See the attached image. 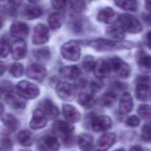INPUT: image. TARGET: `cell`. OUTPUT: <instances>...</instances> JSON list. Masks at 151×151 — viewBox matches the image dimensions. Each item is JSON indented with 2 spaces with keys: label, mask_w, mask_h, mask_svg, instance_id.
<instances>
[{
  "label": "cell",
  "mask_w": 151,
  "mask_h": 151,
  "mask_svg": "<svg viewBox=\"0 0 151 151\" xmlns=\"http://www.w3.org/2000/svg\"><path fill=\"white\" fill-rule=\"evenodd\" d=\"M130 151H143V149L140 146H134L130 148Z\"/></svg>",
  "instance_id": "cell-48"
},
{
  "label": "cell",
  "mask_w": 151,
  "mask_h": 151,
  "mask_svg": "<svg viewBox=\"0 0 151 151\" xmlns=\"http://www.w3.org/2000/svg\"><path fill=\"white\" fill-rule=\"evenodd\" d=\"M40 110L44 112L45 115L47 116V118L53 119V118H56L59 115L58 108L50 99H46V101H42V105H40Z\"/></svg>",
  "instance_id": "cell-19"
},
{
  "label": "cell",
  "mask_w": 151,
  "mask_h": 151,
  "mask_svg": "<svg viewBox=\"0 0 151 151\" xmlns=\"http://www.w3.org/2000/svg\"><path fill=\"white\" fill-rule=\"evenodd\" d=\"M29 33V27L23 22H15L11 26V34L18 40L26 37Z\"/></svg>",
  "instance_id": "cell-17"
},
{
  "label": "cell",
  "mask_w": 151,
  "mask_h": 151,
  "mask_svg": "<svg viewBox=\"0 0 151 151\" xmlns=\"http://www.w3.org/2000/svg\"><path fill=\"white\" fill-rule=\"evenodd\" d=\"M94 65H95V61L91 56H87L86 58H85V60L83 61V66H84V68L86 69L87 71L93 70Z\"/></svg>",
  "instance_id": "cell-40"
},
{
  "label": "cell",
  "mask_w": 151,
  "mask_h": 151,
  "mask_svg": "<svg viewBox=\"0 0 151 151\" xmlns=\"http://www.w3.org/2000/svg\"><path fill=\"white\" fill-rule=\"evenodd\" d=\"M90 46L92 47L94 50L99 51V52H106V51H111L114 49L120 48L119 42H112L109 40H103V38H99L93 42H90Z\"/></svg>",
  "instance_id": "cell-9"
},
{
  "label": "cell",
  "mask_w": 151,
  "mask_h": 151,
  "mask_svg": "<svg viewBox=\"0 0 151 151\" xmlns=\"http://www.w3.org/2000/svg\"><path fill=\"white\" fill-rule=\"evenodd\" d=\"M136 96L139 101H148L151 96V88L147 83H139L136 88Z\"/></svg>",
  "instance_id": "cell-21"
},
{
  "label": "cell",
  "mask_w": 151,
  "mask_h": 151,
  "mask_svg": "<svg viewBox=\"0 0 151 151\" xmlns=\"http://www.w3.org/2000/svg\"><path fill=\"white\" fill-rule=\"evenodd\" d=\"M93 71H94L95 76L99 79H105L107 77H109L112 71L110 61H106V60L96 61L94 65V68H93Z\"/></svg>",
  "instance_id": "cell-13"
},
{
  "label": "cell",
  "mask_w": 151,
  "mask_h": 151,
  "mask_svg": "<svg viewBox=\"0 0 151 151\" xmlns=\"http://www.w3.org/2000/svg\"><path fill=\"white\" fill-rule=\"evenodd\" d=\"M3 111H4V108H3V105L0 103V115H2Z\"/></svg>",
  "instance_id": "cell-49"
},
{
  "label": "cell",
  "mask_w": 151,
  "mask_h": 151,
  "mask_svg": "<svg viewBox=\"0 0 151 151\" xmlns=\"http://www.w3.org/2000/svg\"><path fill=\"white\" fill-rule=\"evenodd\" d=\"M2 24H3V22H2V20H1V18H0V29L2 27Z\"/></svg>",
  "instance_id": "cell-51"
},
{
  "label": "cell",
  "mask_w": 151,
  "mask_h": 151,
  "mask_svg": "<svg viewBox=\"0 0 151 151\" xmlns=\"http://www.w3.org/2000/svg\"><path fill=\"white\" fill-rule=\"evenodd\" d=\"M16 89L20 96L27 99H35L40 94V88L35 84L28 82V81H21L16 85Z\"/></svg>",
  "instance_id": "cell-2"
},
{
  "label": "cell",
  "mask_w": 151,
  "mask_h": 151,
  "mask_svg": "<svg viewBox=\"0 0 151 151\" xmlns=\"http://www.w3.org/2000/svg\"><path fill=\"white\" fill-rule=\"evenodd\" d=\"M71 9L77 13H82L86 9V3L85 0H71L70 1Z\"/></svg>",
  "instance_id": "cell-36"
},
{
  "label": "cell",
  "mask_w": 151,
  "mask_h": 151,
  "mask_svg": "<svg viewBox=\"0 0 151 151\" xmlns=\"http://www.w3.org/2000/svg\"><path fill=\"white\" fill-rule=\"evenodd\" d=\"M56 91L58 96L64 101H71L76 96V87L68 83H59L56 87Z\"/></svg>",
  "instance_id": "cell-6"
},
{
  "label": "cell",
  "mask_w": 151,
  "mask_h": 151,
  "mask_svg": "<svg viewBox=\"0 0 151 151\" xmlns=\"http://www.w3.org/2000/svg\"><path fill=\"white\" fill-rule=\"evenodd\" d=\"M2 123L5 125V127H7L11 130H16L19 126V120L12 114H5L1 118Z\"/></svg>",
  "instance_id": "cell-28"
},
{
  "label": "cell",
  "mask_w": 151,
  "mask_h": 151,
  "mask_svg": "<svg viewBox=\"0 0 151 151\" xmlns=\"http://www.w3.org/2000/svg\"><path fill=\"white\" fill-rule=\"evenodd\" d=\"M145 6L147 11L151 13V0H145Z\"/></svg>",
  "instance_id": "cell-47"
},
{
  "label": "cell",
  "mask_w": 151,
  "mask_h": 151,
  "mask_svg": "<svg viewBox=\"0 0 151 151\" xmlns=\"http://www.w3.org/2000/svg\"><path fill=\"white\" fill-rule=\"evenodd\" d=\"M11 52L9 46L7 42H0V58H5Z\"/></svg>",
  "instance_id": "cell-42"
},
{
  "label": "cell",
  "mask_w": 151,
  "mask_h": 151,
  "mask_svg": "<svg viewBox=\"0 0 151 151\" xmlns=\"http://www.w3.org/2000/svg\"><path fill=\"white\" fill-rule=\"evenodd\" d=\"M17 140L22 146L24 147H29L33 143V138H32V134L29 130H21L18 134Z\"/></svg>",
  "instance_id": "cell-27"
},
{
  "label": "cell",
  "mask_w": 151,
  "mask_h": 151,
  "mask_svg": "<svg viewBox=\"0 0 151 151\" xmlns=\"http://www.w3.org/2000/svg\"><path fill=\"white\" fill-rule=\"evenodd\" d=\"M11 53L13 58L16 59V60L23 59L25 57L26 53H27L26 42L23 40H17L16 42H14V44L12 45L11 48Z\"/></svg>",
  "instance_id": "cell-15"
},
{
  "label": "cell",
  "mask_w": 151,
  "mask_h": 151,
  "mask_svg": "<svg viewBox=\"0 0 151 151\" xmlns=\"http://www.w3.org/2000/svg\"><path fill=\"white\" fill-rule=\"evenodd\" d=\"M22 15H23V17L25 18V19L33 20V19H36V18L40 17V16L42 15V11L37 6L29 5V6H26L25 9H24Z\"/></svg>",
  "instance_id": "cell-25"
},
{
  "label": "cell",
  "mask_w": 151,
  "mask_h": 151,
  "mask_svg": "<svg viewBox=\"0 0 151 151\" xmlns=\"http://www.w3.org/2000/svg\"><path fill=\"white\" fill-rule=\"evenodd\" d=\"M117 19L118 15L111 7H106V9H101L99 12V14H97V20L99 22H103V23L111 24L114 23L115 21H117Z\"/></svg>",
  "instance_id": "cell-16"
},
{
  "label": "cell",
  "mask_w": 151,
  "mask_h": 151,
  "mask_svg": "<svg viewBox=\"0 0 151 151\" xmlns=\"http://www.w3.org/2000/svg\"><path fill=\"white\" fill-rule=\"evenodd\" d=\"M5 101L9 107L14 108V109H24L26 106L24 101H22L18 95L14 94L12 92L7 93V95L5 96Z\"/></svg>",
  "instance_id": "cell-24"
},
{
  "label": "cell",
  "mask_w": 151,
  "mask_h": 151,
  "mask_svg": "<svg viewBox=\"0 0 151 151\" xmlns=\"http://www.w3.org/2000/svg\"><path fill=\"white\" fill-rule=\"evenodd\" d=\"M55 128H56V132H57V134H58V136L60 137V139L64 143L71 140L73 127L71 125H69L68 123L63 122V121H58L55 124Z\"/></svg>",
  "instance_id": "cell-10"
},
{
  "label": "cell",
  "mask_w": 151,
  "mask_h": 151,
  "mask_svg": "<svg viewBox=\"0 0 151 151\" xmlns=\"http://www.w3.org/2000/svg\"><path fill=\"white\" fill-rule=\"evenodd\" d=\"M61 55L66 60L69 61H77L81 56V48L80 45L77 42H65L61 47Z\"/></svg>",
  "instance_id": "cell-3"
},
{
  "label": "cell",
  "mask_w": 151,
  "mask_h": 151,
  "mask_svg": "<svg viewBox=\"0 0 151 151\" xmlns=\"http://www.w3.org/2000/svg\"><path fill=\"white\" fill-rule=\"evenodd\" d=\"M132 106H134V103H132V95L129 93L125 92L122 94L121 99H120L119 101V110L121 113L123 114H127L132 111Z\"/></svg>",
  "instance_id": "cell-22"
},
{
  "label": "cell",
  "mask_w": 151,
  "mask_h": 151,
  "mask_svg": "<svg viewBox=\"0 0 151 151\" xmlns=\"http://www.w3.org/2000/svg\"><path fill=\"white\" fill-rule=\"evenodd\" d=\"M126 124L130 127H136L140 124V118L137 116H130L126 119Z\"/></svg>",
  "instance_id": "cell-43"
},
{
  "label": "cell",
  "mask_w": 151,
  "mask_h": 151,
  "mask_svg": "<svg viewBox=\"0 0 151 151\" xmlns=\"http://www.w3.org/2000/svg\"><path fill=\"white\" fill-rule=\"evenodd\" d=\"M115 4L124 11L134 12L138 9V4L134 0H115Z\"/></svg>",
  "instance_id": "cell-29"
},
{
  "label": "cell",
  "mask_w": 151,
  "mask_h": 151,
  "mask_svg": "<svg viewBox=\"0 0 151 151\" xmlns=\"http://www.w3.org/2000/svg\"><path fill=\"white\" fill-rule=\"evenodd\" d=\"M62 24V16L59 13H53L49 16V25L52 29L56 30L60 28Z\"/></svg>",
  "instance_id": "cell-32"
},
{
  "label": "cell",
  "mask_w": 151,
  "mask_h": 151,
  "mask_svg": "<svg viewBox=\"0 0 151 151\" xmlns=\"http://www.w3.org/2000/svg\"><path fill=\"white\" fill-rule=\"evenodd\" d=\"M146 45L149 49H151V31H149L146 34Z\"/></svg>",
  "instance_id": "cell-45"
},
{
  "label": "cell",
  "mask_w": 151,
  "mask_h": 151,
  "mask_svg": "<svg viewBox=\"0 0 151 151\" xmlns=\"http://www.w3.org/2000/svg\"><path fill=\"white\" fill-rule=\"evenodd\" d=\"M5 70H6V65L2 61H0V76H2L5 73Z\"/></svg>",
  "instance_id": "cell-46"
},
{
  "label": "cell",
  "mask_w": 151,
  "mask_h": 151,
  "mask_svg": "<svg viewBox=\"0 0 151 151\" xmlns=\"http://www.w3.org/2000/svg\"><path fill=\"white\" fill-rule=\"evenodd\" d=\"M138 65L144 73H151V56L144 55L138 59Z\"/></svg>",
  "instance_id": "cell-31"
},
{
  "label": "cell",
  "mask_w": 151,
  "mask_h": 151,
  "mask_svg": "<svg viewBox=\"0 0 151 151\" xmlns=\"http://www.w3.org/2000/svg\"><path fill=\"white\" fill-rule=\"evenodd\" d=\"M50 37L49 29L44 24H37L34 27L33 34H32V42L34 45H42L47 42Z\"/></svg>",
  "instance_id": "cell-5"
},
{
  "label": "cell",
  "mask_w": 151,
  "mask_h": 151,
  "mask_svg": "<svg viewBox=\"0 0 151 151\" xmlns=\"http://www.w3.org/2000/svg\"><path fill=\"white\" fill-rule=\"evenodd\" d=\"M22 151H30V150H22Z\"/></svg>",
  "instance_id": "cell-54"
},
{
  "label": "cell",
  "mask_w": 151,
  "mask_h": 151,
  "mask_svg": "<svg viewBox=\"0 0 151 151\" xmlns=\"http://www.w3.org/2000/svg\"><path fill=\"white\" fill-rule=\"evenodd\" d=\"M48 122V118L45 115V113L40 109H37L33 112L32 115V119L30 121V127L32 129H40L44 128L47 125Z\"/></svg>",
  "instance_id": "cell-14"
},
{
  "label": "cell",
  "mask_w": 151,
  "mask_h": 151,
  "mask_svg": "<svg viewBox=\"0 0 151 151\" xmlns=\"http://www.w3.org/2000/svg\"><path fill=\"white\" fill-rule=\"evenodd\" d=\"M78 101L83 108H86V109L91 108L95 103L93 95L88 92H81L78 96Z\"/></svg>",
  "instance_id": "cell-26"
},
{
  "label": "cell",
  "mask_w": 151,
  "mask_h": 151,
  "mask_svg": "<svg viewBox=\"0 0 151 151\" xmlns=\"http://www.w3.org/2000/svg\"><path fill=\"white\" fill-rule=\"evenodd\" d=\"M117 22L118 26L122 30L130 32V33H138V32L142 31L143 29L141 22L137 18H134V16L128 15V14L119 16L117 19Z\"/></svg>",
  "instance_id": "cell-1"
},
{
  "label": "cell",
  "mask_w": 151,
  "mask_h": 151,
  "mask_svg": "<svg viewBox=\"0 0 151 151\" xmlns=\"http://www.w3.org/2000/svg\"><path fill=\"white\" fill-rule=\"evenodd\" d=\"M26 73L30 79H33L35 81H42L47 76V69L44 65L40 63H33L28 66Z\"/></svg>",
  "instance_id": "cell-8"
},
{
  "label": "cell",
  "mask_w": 151,
  "mask_h": 151,
  "mask_svg": "<svg viewBox=\"0 0 151 151\" xmlns=\"http://www.w3.org/2000/svg\"><path fill=\"white\" fill-rule=\"evenodd\" d=\"M24 73V66L21 63H13V64L9 66V73H11L13 77L15 78H19L23 75Z\"/></svg>",
  "instance_id": "cell-34"
},
{
  "label": "cell",
  "mask_w": 151,
  "mask_h": 151,
  "mask_svg": "<svg viewBox=\"0 0 151 151\" xmlns=\"http://www.w3.org/2000/svg\"><path fill=\"white\" fill-rule=\"evenodd\" d=\"M7 1H9V4L14 9H16V7L20 6L22 4V0H7Z\"/></svg>",
  "instance_id": "cell-44"
},
{
  "label": "cell",
  "mask_w": 151,
  "mask_h": 151,
  "mask_svg": "<svg viewBox=\"0 0 151 151\" xmlns=\"http://www.w3.org/2000/svg\"><path fill=\"white\" fill-rule=\"evenodd\" d=\"M138 114L143 118H151V107L148 105H141L138 109Z\"/></svg>",
  "instance_id": "cell-37"
},
{
  "label": "cell",
  "mask_w": 151,
  "mask_h": 151,
  "mask_svg": "<svg viewBox=\"0 0 151 151\" xmlns=\"http://www.w3.org/2000/svg\"><path fill=\"white\" fill-rule=\"evenodd\" d=\"M13 142L9 138H3L0 140V151H12Z\"/></svg>",
  "instance_id": "cell-38"
},
{
  "label": "cell",
  "mask_w": 151,
  "mask_h": 151,
  "mask_svg": "<svg viewBox=\"0 0 151 151\" xmlns=\"http://www.w3.org/2000/svg\"><path fill=\"white\" fill-rule=\"evenodd\" d=\"M78 144L82 151H91L93 148V139L88 134H81L78 138Z\"/></svg>",
  "instance_id": "cell-23"
},
{
  "label": "cell",
  "mask_w": 151,
  "mask_h": 151,
  "mask_svg": "<svg viewBox=\"0 0 151 151\" xmlns=\"http://www.w3.org/2000/svg\"><path fill=\"white\" fill-rule=\"evenodd\" d=\"M33 55L38 60H48L51 56L50 50L48 48H42V49H37V50H34Z\"/></svg>",
  "instance_id": "cell-35"
},
{
  "label": "cell",
  "mask_w": 151,
  "mask_h": 151,
  "mask_svg": "<svg viewBox=\"0 0 151 151\" xmlns=\"http://www.w3.org/2000/svg\"><path fill=\"white\" fill-rule=\"evenodd\" d=\"M2 92H3L2 89H1V87H0V97H1V95H2Z\"/></svg>",
  "instance_id": "cell-52"
},
{
  "label": "cell",
  "mask_w": 151,
  "mask_h": 151,
  "mask_svg": "<svg viewBox=\"0 0 151 151\" xmlns=\"http://www.w3.org/2000/svg\"><path fill=\"white\" fill-rule=\"evenodd\" d=\"M112 119L108 116H96L92 119L91 125L95 132H105L112 126Z\"/></svg>",
  "instance_id": "cell-12"
},
{
  "label": "cell",
  "mask_w": 151,
  "mask_h": 151,
  "mask_svg": "<svg viewBox=\"0 0 151 151\" xmlns=\"http://www.w3.org/2000/svg\"><path fill=\"white\" fill-rule=\"evenodd\" d=\"M111 68L116 75L121 79H126L130 75V67L126 62L118 57H114L110 60Z\"/></svg>",
  "instance_id": "cell-4"
},
{
  "label": "cell",
  "mask_w": 151,
  "mask_h": 151,
  "mask_svg": "<svg viewBox=\"0 0 151 151\" xmlns=\"http://www.w3.org/2000/svg\"><path fill=\"white\" fill-rule=\"evenodd\" d=\"M116 141V134L113 132H107V134H103L99 137L97 140L96 144L94 146V149L96 151H107L113 146V144Z\"/></svg>",
  "instance_id": "cell-7"
},
{
  "label": "cell",
  "mask_w": 151,
  "mask_h": 151,
  "mask_svg": "<svg viewBox=\"0 0 151 151\" xmlns=\"http://www.w3.org/2000/svg\"><path fill=\"white\" fill-rule=\"evenodd\" d=\"M142 139L145 142L151 141V123H146L142 128Z\"/></svg>",
  "instance_id": "cell-39"
},
{
  "label": "cell",
  "mask_w": 151,
  "mask_h": 151,
  "mask_svg": "<svg viewBox=\"0 0 151 151\" xmlns=\"http://www.w3.org/2000/svg\"><path fill=\"white\" fill-rule=\"evenodd\" d=\"M38 148L42 151H58L59 149V142L56 139V137L51 136H45L42 138V140L38 143Z\"/></svg>",
  "instance_id": "cell-11"
},
{
  "label": "cell",
  "mask_w": 151,
  "mask_h": 151,
  "mask_svg": "<svg viewBox=\"0 0 151 151\" xmlns=\"http://www.w3.org/2000/svg\"><path fill=\"white\" fill-rule=\"evenodd\" d=\"M101 105L106 106V107H111L116 101V95L115 93L113 92H106L105 94H103V96L101 97Z\"/></svg>",
  "instance_id": "cell-33"
},
{
  "label": "cell",
  "mask_w": 151,
  "mask_h": 151,
  "mask_svg": "<svg viewBox=\"0 0 151 151\" xmlns=\"http://www.w3.org/2000/svg\"><path fill=\"white\" fill-rule=\"evenodd\" d=\"M29 2H32V3H35V2H37L38 0H28Z\"/></svg>",
  "instance_id": "cell-50"
},
{
  "label": "cell",
  "mask_w": 151,
  "mask_h": 151,
  "mask_svg": "<svg viewBox=\"0 0 151 151\" xmlns=\"http://www.w3.org/2000/svg\"><path fill=\"white\" fill-rule=\"evenodd\" d=\"M107 34L110 35L114 40H123L125 37V34H124L123 30L119 27V26H109L107 28Z\"/></svg>",
  "instance_id": "cell-30"
},
{
  "label": "cell",
  "mask_w": 151,
  "mask_h": 151,
  "mask_svg": "<svg viewBox=\"0 0 151 151\" xmlns=\"http://www.w3.org/2000/svg\"><path fill=\"white\" fill-rule=\"evenodd\" d=\"M62 112H63V115H64L65 119H66L68 122H71V123L78 122L81 118V115L78 112V110L70 105H64L63 106Z\"/></svg>",
  "instance_id": "cell-20"
},
{
  "label": "cell",
  "mask_w": 151,
  "mask_h": 151,
  "mask_svg": "<svg viewBox=\"0 0 151 151\" xmlns=\"http://www.w3.org/2000/svg\"><path fill=\"white\" fill-rule=\"evenodd\" d=\"M69 2V0H51V4L55 9H63Z\"/></svg>",
  "instance_id": "cell-41"
},
{
  "label": "cell",
  "mask_w": 151,
  "mask_h": 151,
  "mask_svg": "<svg viewBox=\"0 0 151 151\" xmlns=\"http://www.w3.org/2000/svg\"><path fill=\"white\" fill-rule=\"evenodd\" d=\"M115 151H125V150H124V149H117V150H115Z\"/></svg>",
  "instance_id": "cell-53"
},
{
  "label": "cell",
  "mask_w": 151,
  "mask_h": 151,
  "mask_svg": "<svg viewBox=\"0 0 151 151\" xmlns=\"http://www.w3.org/2000/svg\"><path fill=\"white\" fill-rule=\"evenodd\" d=\"M60 75L63 78L67 79V80H76L79 79L81 76V69L76 65H70V66H63L59 70Z\"/></svg>",
  "instance_id": "cell-18"
}]
</instances>
